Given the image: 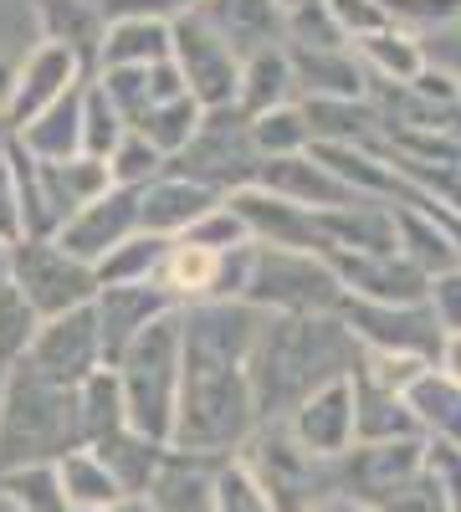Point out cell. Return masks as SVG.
I'll return each instance as SVG.
<instances>
[{"label": "cell", "mask_w": 461, "mask_h": 512, "mask_svg": "<svg viewBox=\"0 0 461 512\" xmlns=\"http://www.w3.org/2000/svg\"><path fill=\"white\" fill-rule=\"evenodd\" d=\"M359 364L354 333L333 318H267L251 349V395H257L262 425H282L313 390L328 379H344Z\"/></svg>", "instance_id": "cell-1"}, {"label": "cell", "mask_w": 461, "mask_h": 512, "mask_svg": "<svg viewBox=\"0 0 461 512\" xmlns=\"http://www.w3.org/2000/svg\"><path fill=\"white\" fill-rule=\"evenodd\" d=\"M257 431H262V415H257V395H251L246 364L185 359L170 446L195 451V456H216V461H236L241 446Z\"/></svg>", "instance_id": "cell-2"}, {"label": "cell", "mask_w": 461, "mask_h": 512, "mask_svg": "<svg viewBox=\"0 0 461 512\" xmlns=\"http://www.w3.org/2000/svg\"><path fill=\"white\" fill-rule=\"evenodd\" d=\"M82 446L77 390L41 379L26 359L0 379V472L52 466Z\"/></svg>", "instance_id": "cell-3"}, {"label": "cell", "mask_w": 461, "mask_h": 512, "mask_svg": "<svg viewBox=\"0 0 461 512\" xmlns=\"http://www.w3.org/2000/svg\"><path fill=\"white\" fill-rule=\"evenodd\" d=\"M118 390H123V410H129V431L170 446L175 436V410H180V379H185V328L180 313L159 318L154 328H144L123 359L113 364Z\"/></svg>", "instance_id": "cell-4"}, {"label": "cell", "mask_w": 461, "mask_h": 512, "mask_svg": "<svg viewBox=\"0 0 461 512\" xmlns=\"http://www.w3.org/2000/svg\"><path fill=\"white\" fill-rule=\"evenodd\" d=\"M246 308L267 318H333L344 303V287L323 262V251H272L257 246L246 282Z\"/></svg>", "instance_id": "cell-5"}, {"label": "cell", "mask_w": 461, "mask_h": 512, "mask_svg": "<svg viewBox=\"0 0 461 512\" xmlns=\"http://www.w3.org/2000/svg\"><path fill=\"white\" fill-rule=\"evenodd\" d=\"M251 482L267 492V502L277 512H308L318 502L339 497V482H333V461H318L313 451H303L287 436V425H262L236 456Z\"/></svg>", "instance_id": "cell-6"}, {"label": "cell", "mask_w": 461, "mask_h": 512, "mask_svg": "<svg viewBox=\"0 0 461 512\" xmlns=\"http://www.w3.org/2000/svg\"><path fill=\"white\" fill-rule=\"evenodd\" d=\"M257 169H262V154L251 144V118L241 108H211L200 118L195 139L185 144V154L170 159V175H185L205 190H216L221 200L257 185Z\"/></svg>", "instance_id": "cell-7"}, {"label": "cell", "mask_w": 461, "mask_h": 512, "mask_svg": "<svg viewBox=\"0 0 461 512\" xmlns=\"http://www.w3.org/2000/svg\"><path fill=\"white\" fill-rule=\"evenodd\" d=\"M11 282L36 308V318H62L98 297V272L88 262H77L72 251H62L52 236L47 241L26 236L11 246Z\"/></svg>", "instance_id": "cell-8"}, {"label": "cell", "mask_w": 461, "mask_h": 512, "mask_svg": "<svg viewBox=\"0 0 461 512\" xmlns=\"http://www.w3.org/2000/svg\"><path fill=\"white\" fill-rule=\"evenodd\" d=\"M339 323L354 333L364 354H390V359H426L436 364L441 328L426 303H364V297H344Z\"/></svg>", "instance_id": "cell-9"}, {"label": "cell", "mask_w": 461, "mask_h": 512, "mask_svg": "<svg viewBox=\"0 0 461 512\" xmlns=\"http://www.w3.org/2000/svg\"><path fill=\"white\" fill-rule=\"evenodd\" d=\"M170 62L185 77V93L211 113V108H236V82H241V57L226 47V36L205 21L200 11L180 16L170 26Z\"/></svg>", "instance_id": "cell-10"}, {"label": "cell", "mask_w": 461, "mask_h": 512, "mask_svg": "<svg viewBox=\"0 0 461 512\" xmlns=\"http://www.w3.org/2000/svg\"><path fill=\"white\" fill-rule=\"evenodd\" d=\"M26 364L62 384V390H77L82 379H93L103 364V338H98V318H93V303L88 308H72L62 318H41L31 349H26Z\"/></svg>", "instance_id": "cell-11"}, {"label": "cell", "mask_w": 461, "mask_h": 512, "mask_svg": "<svg viewBox=\"0 0 461 512\" xmlns=\"http://www.w3.org/2000/svg\"><path fill=\"white\" fill-rule=\"evenodd\" d=\"M426 466H431L426 441H380V446H354L349 456L333 461V482H339V497L380 507L390 492L421 477Z\"/></svg>", "instance_id": "cell-12"}, {"label": "cell", "mask_w": 461, "mask_h": 512, "mask_svg": "<svg viewBox=\"0 0 461 512\" xmlns=\"http://www.w3.org/2000/svg\"><path fill=\"white\" fill-rule=\"evenodd\" d=\"M129 236H139V190L108 185L93 205H82L52 241L98 272V262H108V256L129 241Z\"/></svg>", "instance_id": "cell-13"}, {"label": "cell", "mask_w": 461, "mask_h": 512, "mask_svg": "<svg viewBox=\"0 0 461 512\" xmlns=\"http://www.w3.org/2000/svg\"><path fill=\"white\" fill-rule=\"evenodd\" d=\"M88 72L77 67L72 52L52 47V41H36V52L16 67V82H11V103H6V134H21L26 123H36L52 103H62L72 88H82Z\"/></svg>", "instance_id": "cell-14"}, {"label": "cell", "mask_w": 461, "mask_h": 512, "mask_svg": "<svg viewBox=\"0 0 461 512\" xmlns=\"http://www.w3.org/2000/svg\"><path fill=\"white\" fill-rule=\"evenodd\" d=\"M287 436L318 461H339L354 451V379H328L323 390H313L287 420Z\"/></svg>", "instance_id": "cell-15"}, {"label": "cell", "mask_w": 461, "mask_h": 512, "mask_svg": "<svg viewBox=\"0 0 461 512\" xmlns=\"http://www.w3.org/2000/svg\"><path fill=\"white\" fill-rule=\"evenodd\" d=\"M180 313L175 297L159 282H134V287H98L93 297V318H98V338H103V364L113 369L123 359V349L134 344L144 328H154L159 318Z\"/></svg>", "instance_id": "cell-16"}, {"label": "cell", "mask_w": 461, "mask_h": 512, "mask_svg": "<svg viewBox=\"0 0 461 512\" xmlns=\"http://www.w3.org/2000/svg\"><path fill=\"white\" fill-rule=\"evenodd\" d=\"M226 205L241 216L251 246H272V251H323L318 241V216L303 205H292L262 185H246L236 195H226Z\"/></svg>", "instance_id": "cell-17"}, {"label": "cell", "mask_w": 461, "mask_h": 512, "mask_svg": "<svg viewBox=\"0 0 461 512\" xmlns=\"http://www.w3.org/2000/svg\"><path fill=\"white\" fill-rule=\"evenodd\" d=\"M323 262L339 277L344 297H364V303H426L431 277L415 272L405 256H349V251H323Z\"/></svg>", "instance_id": "cell-18"}, {"label": "cell", "mask_w": 461, "mask_h": 512, "mask_svg": "<svg viewBox=\"0 0 461 512\" xmlns=\"http://www.w3.org/2000/svg\"><path fill=\"white\" fill-rule=\"evenodd\" d=\"M318 241L323 251H349V256H395L400 226L390 200H354L339 210H318Z\"/></svg>", "instance_id": "cell-19"}, {"label": "cell", "mask_w": 461, "mask_h": 512, "mask_svg": "<svg viewBox=\"0 0 461 512\" xmlns=\"http://www.w3.org/2000/svg\"><path fill=\"white\" fill-rule=\"evenodd\" d=\"M216 205H221L216 190H205V185H195V180L170 175V169H164L154 185L139 190V231L164 236V241H180V236H190L195 221L211 216Z\"/></svg>", "instance_id": "cell-20"}, {"label": "cell", "mask_w": 461, "mask_h": 512, "mask_svg": "<svg viewBox=\"0 0 461 512\" xmlns=\"http://www.w3.org/2000/svg\"><path fill=\"white\" fill-rule=\"evenodd\" d=\"M195 11L226 36V47L236 57L287 47V6L282 0H200Z\"/></svg>", "instance_id": "cell-21"}, {"label": "cell", "mask_w": 461, "mask_h": 512, "mask_svg": "<svg viewBox=\"0 0 461 512\" xmlns=\"http://www.w3.org/2000/svg\"><path fill=\"white\" fill-rule=\"evenodd\" d=\"M257 185L272 190V195H282V200H292V205H303V210H313V216H318V210H339V205H354L359 200L313 149L308 154H292V159H267L257 169Z\"/></svg>", "instance_id": "cell-22"}, {"label": "cell", "mask_w": 461, "mask_h": 512, "mask_svg": "<svg viewBox=\"0 0 461 512\" xmlns=\"http://www.w3.org/2000/svg\"><path fill=\"white\" fill-rule=\"evenodd\" d=\"M221 466L216 456H195V451H175L164 456L159 477L149 482L144 502L149 512H216V482H221Z\"/></svg>", "instance_id": "cell-23"}, {"label": "cell", "mask_w": 461, "mask_h": 512, "mask_svg": "<svg viewBox=\"0 0 461 512\" xmlns=\"http://www.w3.org/2000/svg\"><path fill=\"white\" fill-rule=\"evenodd\" d=\"M31 11H36L41 41L72 52L82 72L98 77V52H103V36H108L98 0H31Z\"/></svg>", "instance_id": "cell-24"}, {"label": "cell", "mask_w": 461, "mask_h": 512, "mask_svg": "<svg viewBox=\"0 0 461 512\" xmlns=\"http://www.w3.org/2000/svg\"><path fill=\"white\" fill-rule=\"evenodd\" d=\"M354 446H380V441H421L415 415L405 405V390L374 379L369 369L354 364Z\"/></svg>", "instance_id": "cell-25"}, {"label": "cell", "mask_w": 461, "mask_h": 512, "mask_svg": "<svg viewBox=\"0 0 461 512\" xmlns=\"http://www.w3.org/2000/svg\"><path fill=\"white\" fill-rule=\"evenodd\" d=\"M292 82L303 98H369V72L354 47H287Z\"/></svg>", "instance_id": "cell-26"}, {"label": "cell", "mask_w": 461, "mask_h": 512, "mask_svg": "<svg viewBox=\"0 0 461 512\" xmlns=\"http://www.w3.org/2000/svg\"><path fill=\"white\" fill-rule=\"evenodd\" d=\"M303 113H308L313 144L328 149H374L385 139L380 113H374L369 98H303Z\"/></svg>", "instance_id": "cell-27"}, {"label": "cell", "mask_w": 461, "mask_h": 512, "mask_svg": "<svg viewBox=\"0 0 461 512\" xmlns=\"http://www.w3.org/2000/svg\"><path fill=\"white\" fill-rule=\"evenodd\" d=\"M405 405L415 415V431L426 446H451L461 451V384L446 379L441 369H426L405 390Z\"/></svg>", "instance_id": "cell-28"}, {"label": "cell", "mask_w": 461, "mask_h": 512, "mask_svg": "<svg viewBox=\"0 0 461 512\" xmlns=\"http://www.w3.org/2000/svg\"><path fill=\"white\" fill-rule=\"evenodd\" d=\"M221 256L226 251H205V246L180 236V241H170V251H164L154 282L175 297V308L211 303V297H216V277H221Z\"/></svg>", "instance_id": "cell-29"}, {"label": "cell", "mask_w": 461, "mask_h": 512, "mask_svg": "<svg viewBox=\"0 0 461 512\" xmlns=\"http://www.w3.org/2000/svg\"><path fill=\"white\" fill-rule=\"evenodd\" d=\"M88 88V82H82ZM82 88H72L62 103H52L36 123H26L21 134H11L31 159L41 164H62V159H77L82 154Z\"/></svg>", "instance_id": "cell-30"}, {"label": "cell", "mask_w": 461, "mask_h": 512, "mask_svg": "<svg viewBox=\"0 0 461 512\" xmlns=\"http://www.w3.org/2000/svg\"><path fill=\"white\" fill-rule=\"evenodd\" d=\"M354 57H359L364 72H369V88H410V82L426 72L421 41L405 36V31H395V26L354 41Z\"/></svg>", "instance_id": "cell-31"}, {"label": "cell", "mask_w": 461, "mask_h": 512, "mask_svg": "<svg viewBox=\"0 0 461 512\" xmlns=\"http://www.w3.org/2000/svg\"><path fill=\"white\" fill-rule=\"evenodd\" d=\"M282 103H298V82H292V62L287 47L257 52V57H241V82H236V108L246 118H262Z\"/></svg>", "instance_id": "cell-32"}, {"label": "cell", "mask_w": 461, "mask_h": 512, "mask_svg": "<svg viewBox=\"0 0 461 512\" xmlns=\"http://www.w3.org/2000/svg\"><path fill=\"white\" fill-rule=\"evenodd\" d=\"M52 466H57V487L67 497V512H108L113 502H123V487L113 482V472L103 466L98 451L77 446Z\"/></svg>", "instance_id": "cell-33"}, {"label": "cell", "mask_w": 461, "mask_h": 512, "mask_svg": "<svg viewBox=\"0 0 461 512\" xmlns=\"http://www.w3.org/2000/svg\"><path fill=\"white\" fill-rule=\"evenodd\" d=\"M88 451H98V456H103V466L113 472V482L123 487V497H144V492H149V482L159 477L164 456H170V446H159V441H149V436L129 431V425H123L118 436H108V441L88 446Z\"/></svg>", "instance_id": "cell-34"}, {"label": "cell", "mask_w": 461, "mask_h": 512, "mask_svg": "<svg viewBox=\"0 0 461 512\" xmlns=\"http://www.w3.org/2000/svg\"><path fill=\"white\" fill-rule=\"evenodd\" d=\"M170 62V26L164 21H108L98 72L113 67H159Z\"/></svg>", "instance_id": "cell-35"}, {"label": "cell", "mask_w": 461, "mask_h": 512, "mask_svg": "<svg viewBox=\"0 0 461 512\" xmlns=\"http://www.w3.org/2000/svg\"><path fill=\"white\" fill-rule=\"evenodd\" d=\"M77 425H82V446H98L108 436H118L129 425V410H123V390H118V374L98 369L93 379L77 384Z\"/></svg>", "instance_id": "cell-36"}, {"label": "cell", "mask_w": 461, "mask_h": 512, "mask_svg": "<svg viewBox=\"0 0 461 512\" xmlns=\"http://www.w3.org/2000/svg\"><path fill=\"white\" fill-rule=\"evenodd\" d=\"M251 144H257L262 164L267 159H292V154H308L313 134H308V113L303 103H282L262 118H251Z\"/></svg>", "instance_id": "cell-37"}, {"label": "cell", "mask_w": 461, "mask_h": 512, "mask_svg": "<svg viewBox=\"0 0 461 512\" xmlns=\"http://www.w3.org/2000/svg\"><path fill=\"white\" fill-rule=\"evenodd\" d=\"M200 118H205V108L195 103V98H175V103H154L139 123H134V134H144L164 159H175V154H185V144L195 139V128H200Z\"/></svg>", "instance_id": "cell-38"}, {"label": "cell", "mask_w": 461, "mask_h": 512, "mask_svg": "<svg viewBox=\"0 0 461 512\" xmlns=\"http://www.w3.org/2000/svg\"><path fill=\"white\" fill-rule=\"evenodd\" d=\"M164 251H170V241L164 236H129L108 262H98V287H134V282H154L159 277V262H164Z\"/></svg>", "instance_id": "cell-39"}, {"label": "cell", "mask_w": 461, "mask_h": 512, "mask_svg": "<svg viewBox=\"0 0 461 512\" xmlns=\"http://www.w3.org/2000/svg\"><path fill=\"white\" fill-rule=\"evenodd\" d=\"M123 134H129L123 113L108 103V93L88 77V88H82V154L98 159V164H108V159H113V149L123 144Z\"/></svg>", "instance_id": "cell-40"}, {"label": "cell", "mask_w": 461, "mask_h": 512, "mask_svg": "<svg viewBox=\"0 0 461 512\" xmlns=\"http://www.w3.org/2000/svg\"><path fill=\"white\" fill-rule=\"evenodd\" d=\"M36 328H41L36 308L26 303V297L16 292V282L6 277V282H0V379H6V374L26 359Z\"/></svg>", "instance_id": "cell-41"}, {"label": "cell", "mask_w": 461, "mask_h": 512, "mask_svg": "<svg viewBox=\"0 0 461 512\" xmlns=\"http://www.w3.org/2000/svg\"><path fill=\"white\" fill-rule=\"evenodd\" d=\"M0 497L16 512H67V497L57 487V466H21V472H0Z\"/></svg>", "instance_id": "cell-42"}, {"label": "cell", "mask_w": 461, "mask_h": 512, "mask_svg": "<svg viewBox=\"0 0 461 512\" xmlns=\"http://www.w3.org/2000/svg\"><path fill=\"white\" fill-rule=\"evenodd\" d=\"M164 169H170V159H164L144 134H123V144L113 149V159H108V180L113 185H123V190H144V185H154Z\"/></svg>", "instance_id": "cell-43"}, {"label": "cell", "mask_w": 461, "mask_h": 512, "mask_svg": "<svg viewBox=\"0 0 461 512\" xmlns=\"http://www.w3.org/2000/svg\"><path fill=\"white\" fill-rule=\"evenodd\" d=\"M380 6H385V21L415 41L461 21V0H380Z\"/></svg>", "instance_id": "cell-44"}, {"label": "cell", "mask_w": 461, "mask_h": 512, "mask_svg": "<svg viewBox=\"0 0 461 512\" xmlns=\"http://www.w3.org/2000/svg\"><path fill=\"white\" fill-rule=\"evenodd\" d=\"M287 47H349V36L328 16L323 0H298V6H287Z\"/></svg>", "instance_id": "cell-45"}, {"label": "cell", "mask_w": 461, "mask_h": 512, "mask_svg": "<svg viewBox=\"0 0 461 512\" xmlns=\"http://www.w3.org/2000/svg\"><path fill=\"white\" fill-rule=\"evenodd\" d=\"M216 512H277L267 502V492L251 482V472L241 461H226L221 466V482H216Z\"/></svg>", "instance_id": "cell-46"}, {"label": "cell", "mask_w": 461, "mask_h": 512, "mask_svg": "<svg viewBox=\"0 0 461 512\" xmlns=\"http://www.w3.org/2000/svg\"><path fill=\"white\" fill-rule=\"evenodd\" d=\"M185 241H195V246H205V251H236V246H251V236H246L241 216H236V210H231L226 200H221L205 221H195Z\"/></svg>", "instance_id": "cell-47"}, {"label": "cell", "mask_w": 461, "mask_h": 512, "mask_svg": "<svg viewBox=\"0 0 461 512\" xmlns=\"http://www.w3.org/2000/svg\"><path fill=\"white\" fill-rule=\"evenodd\" d=\"M195 6L200 0H98L103 21H164V26H175Z\"/></svg>", "instance_id": "cell-48"}, {"label": "cell", "mask_w": 461, "mask_h": 512, "mask_svg": "<svg viewBox=\"0 0 461 512\" xmlns=\"http://www.w3.org/2000/svg\"><path fill=\"white\" fill-rule=\"evenodd\" d=\"M374 512H446V487H441V477L426 466L421 477L405 482L400 492H390V497H385L380 507H374Z\"/></svg>", "instance_id": "cell-49"}, {"label": "cell", "mask_w": 461, "mask_h": 512, "mask_svg": "<svg viewBox=\"0 0 461 512\" xmlns=\"http://www.w3.org/2000/svg\"><path fill=\"white\" fill-rule=\"evenodd\" d=\"M323 6H328V16H333V21H339V31L349 36V47H354V41H364V36H374V31H385V26H390L380 0H323Z\"/></svg>", "instance_id": "cell-50"}, {"label": "cell", "mask_w": 461, "mask_h": 512, "mask_svg": "<svg viewBox=\"0 0 461 512\" xmlns=\"http://www.w3.org/2000/svg\"><path fill=\"white\" fill-rule=\"evenodd\" d=\"M426 308H431V318H436L441 333H461V267L431 277V287H426Z\"/></svg>", "instance_id": "cell-51"}, {"label": "cell", "mask_w": 461, "mask_h": 512, "mask_svg": "<svg viewBox=\"0 0 461 512\" xmlns=\"http://www.w3.org/2000/svg\"><path fill=\"white\" fill-rule=\"evenodd\" d=\"M421 52H426V67H431V72H441V77L461 82V21H456V26H446V31L421 36Z\"/></svg>", "instance_id": "cell-52"}, {"label": "cell", "mask_w": 461, "mask_h": 512, "mask_svg": "<svg viewBox=\"0 0 461 512\" xmlns=\"http://www.w3.org/2000/svg\"><path fill=\"white\" fill-rule=\"evenodd\" d=\"M26 231H21V195H16V169H11V154H6V139H0V241L16 246Z\"/></svg>", "instance_id": "cell-53"}, {"label": "cell", "mask_w": 461, "mask_h": 512, "mask_svg": "<svg viewBox=\"0 0 461 512\" xmlns=\"http://www.w3.org/2000/svg\"><path fill=\"white\" fill-rule=\"evenodd\" d=\"M431 472L446 487V512H461V451L451 446H431Z\"/></svg>", "instance_id": "cell-54"}, {"label": "cell", "mask_w": 461, "mask_h": 512, "mask_svg": "<svg viewBox=\"0 0 461 512\" xmlns=\"http://www.w3.org/2000/svg\"><path fill=\"white\" fill-rule=\"evenodd\" d=\"M431 369H441L446 379L461 384V333H446V338H441V349H436V364H431Z\"/></svg>", "instance_id": "cell-55"}, {"label": "cell", "mask_w": 461, "mask_h": 512, "mask_svg": "<svg viewBox=\"0 0 461 512\" xmlns=\"http://www.w3.org/2000/svg\"><path fill=\"white\" fill-rule=\"evenodd\" d=\"M11 82H16V67L0 62V118H6V103H11Z\"/></svg>", "instance_id": "cell-56"}, {"label": "cell", "mask_w": 461, "mask_h": 512, "mask_svg": "<svg viewBox=\"0 0 461 512\" xmlns=\"http://www.w3.org/2000/svg\"><path fill=\"white\" fill-rule=\"evenodd\" d=\"M108 512H149V502H144V497H123V502H113Z\"/></svg>", "instance_id": "cell-57"}, {"label": "cell", "mask_w": 461, "mask_h": 512, "mask_svg": "<svg viewBox=\"0 0 461 512\" xmlns=\"http://www.w3.org/2000/svg\"><path fill=\"white\" fill-rule=\"evenodd\" d=\"M333 512H374V507H364V502H349V497H333Z\"/></svg>", "instance_id": "cell-58"}, {"label": "cell", "mask_w": 461, "mask_h": 512, "mask_svg": "<svg viewBox=\"0 0 461 512\" xmlns=\"http://www.w3.org/2000/svg\"><path fill=\"white\" fill-rule=\"evenodd\" d=\"M6 277H11V246L0 241V282H6Z\"/></svg>", "instance_id": "cell-59"}, {"label": "cell", "mask_w": 461, "mask_h": 512, "mask_svg": "<svg viewBox=\"0 0 461 512\" xmlns=\"http://www.w3.org/2000/svg\"><path fill=\"white\" fill-rule=\"evenodd\" d=\"M308 512H333V502H318V507H308Z\"/></svg>", "instance_id": "cell-60"}, {"label": "cell", "mask_w": 461, "mask_h": 512, "mask_svg": "<svg viewBox=\"0 0 461 512\" xmlns=\"http://www.w3.org/2000/svg\"><path fill=\"white\" fill-rule=\"evenodd\" d=\"M282 6H298V0H282Z\"/></svg>", "instance_id": "cell-61"}]
</instances>
